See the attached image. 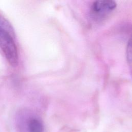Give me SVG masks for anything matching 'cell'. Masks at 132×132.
<instances>
[{
    "label": "cell",
    "instance_id": "obj_5",
    "mask_svg": "<svg viewBox=\"0 0 132 132\" xmlns=\"http://www.w3.org/2000/svg\"><path fill=\"white\" fill-rule=\"evenodd\" d=\"M0 27L4 28L14 33L13 29L9 22L0 13Z\"/></svg>",
    "mask_w": 132,
    "mask_h": 132
},
{
    "label": "cell",
    "instance_id": "obj_3",
    "mask_svg": "<svg viewBox=\"0 0 132 132\" xmlns=\"http://www.w3.org/2000/svg\"><path fill=\"white\" fill-rule=\"evenodd\" d=\"M26 126L28 132H43V131L42 123L35 117H31L27 121Z\"/></svg>",
    "mask_w": 132,
    "mask_h": 132
},
{
    "label": "cell",
    "instance_id": "obj_2",
    "mask_svg": "<svg viewBox=\"0 0 132 132\" xmlns=\"http://www.w3.org/2000/svg\"><path fill=\"white\" fill-rule=\"evenodd\" d=\"M117 7V3L111 0H100L94 2L90 9L91 17L94 20L104 19Z\"/></svg>",
    "mask_w": 132,
    "mask_h": 132
},
{
    "label": "cell",
    "instance_id": "obj_1",
    "mask_svg": "<svg viewBox=\"0 0 132 132\" xmlns=\"http://www.w3.org/2000/svg\"><path fill=\"white\" fill-rule=\"evenodd\" d=\"M13 36V32L0 27V48L9 63L15 67L18 64L19 57Z\"/></svg>",
    "mask_w": 132,
    "mask_h": 132
},
{
    "label": "cell",
    "instance_id": "obj_4",
    "mask_svg": "<svg viewBox=\"0 0 132 132\" xmlns=\"http://www.w3.org/2000/svg\"><path fill=\"white\" fill-rule=\"evenodd\" d=\"M126 57L130 74L132 78V37L129 39L127 44L126 49Z\"/></svg>",
    "mask_w": 132,
    "mask_h": 132
}]
</instances>
